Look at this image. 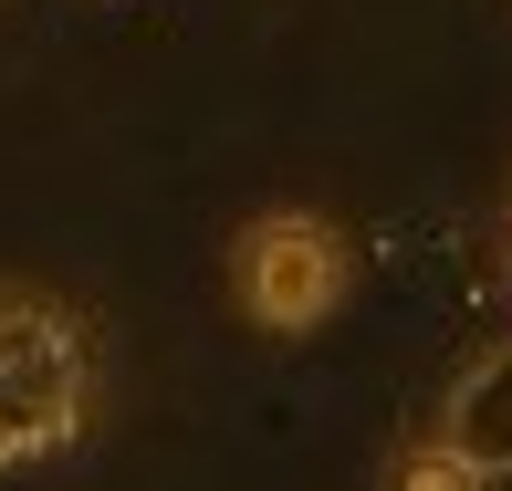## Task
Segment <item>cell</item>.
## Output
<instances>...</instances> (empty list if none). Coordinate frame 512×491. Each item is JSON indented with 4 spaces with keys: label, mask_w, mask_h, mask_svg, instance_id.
Instances as JSON below:
<instances>
[{
    "label": "cell",
    "mask_w": 512,
    "mask_h": 491,
    "mask_svg": "<svg viewBox=\"0 0 512 491\" xmlns=\"http://www.w3.org/2000/svg\"><path fill=\"white\" fill-rule=\"evenodd\" d=\"M230 283H241V314L262 335H314L356 283V241L335 220H314V209H262L230 241Z\"/></svg>",
    "instance_id": "6da1fadb"
},
{
    "label": "cell",
    "mask_w": 512,
    "mask_h": 491,
    "mask_svg": "<svg viewBox=\"0 0 512 491\" xmlns=\"http://www.w3.org/2000/svg\"><path fill=\"white\" fill-rule=\"evenodd\" d=\"M84 429V345L63 314L0 293V471L63 450Z\"/></svg>",
    "instance_id": "7a4b0ae2"
},
{
    "label": "cell",
    "mask_w": 512,
    "mask_h": 491,
    "mask_svg": "<svg viewBox=\"0 0 512 491\" xmlns=\"http://www.w3.org/2000/svg\"><path fill=\"white\" fill-rule=\"evenodd\" d=\"M387 481H408V491H439V481H481V471H471V460L450 450V439H439V450H408V460H398Z\"/></svg>",
    "instance_id": "277c9868"
},
{
    "label": "cell",
    "mask_w": 512,
    "mask_h": 491,
    "mask_svg": "<svg viewBox=\"0 0 512 491\" xmlns=\"http://www.w3.org/2000/svg\"><path fill=\"white\" fill-rule=\"evenodd\" d=\"M439 439H450L481 481H512V345H492L481 366H460V387L439 397Z\"/></svg>",
    "instance_id": "3957f363"
}]
</instances>
